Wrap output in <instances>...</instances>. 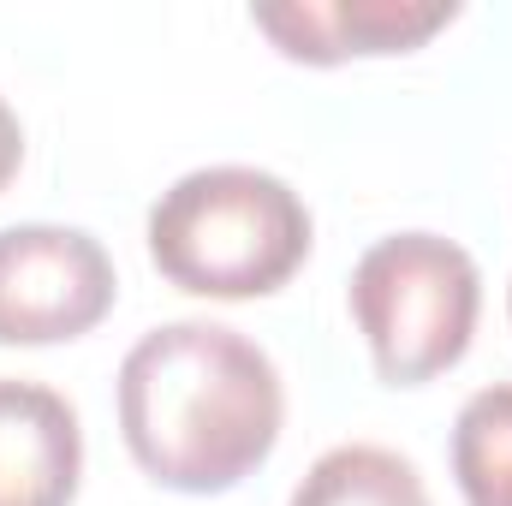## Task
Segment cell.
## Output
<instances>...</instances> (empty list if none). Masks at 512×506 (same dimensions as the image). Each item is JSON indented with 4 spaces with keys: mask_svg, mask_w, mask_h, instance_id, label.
Returning a JSON list of instances; mask_svg holds the SVG:
<instances>
[{
    "mask_svg": "<svg viewBox=\"0 0 512 506\" xmlns=\"http://www.w3.org/2000/svg\"><path fill=\"white\" fill-rule=\"evenodd\" d=\"M310 256L304 197L262 167H197L149 209V262L197 298H268Z\"/></svg>",
    "mask_w": 512,
    "mask_h": 506,
    "instance_id": "obj_2",
    "label": "cell"
},
{
    "mask_svg": "<svg viewBox=\"0 0 512 506\" xmlns=\"http://www.w3.org/2000/svg\"><path fill=\"white\" fill-rule=\"evenodd\" d=\"M507 316H512V286H507Z\"/></svg>",
    "mask_w": 512,
    "mask_h": 506,
    "instance_id": "obj_10",
    "label": "cell"
},
{
    "mask_svg": "<svg viewBox=\"0 0 512 506\" xmlns=\"http://www.w3.org/2000/svg\"><path fill=\"white\" fill-rule=\"evenodd\" d=\"M453 477L465 506H512V387H483L453 423Z\"/></svg>",
    "mask_w": 512,
    "mask_h": 506,
    "instance_id": "obj_8",
    "label": "cell"
},
{
    "mask_svg": "<svg viewBox=\"0 0 512 506\" xmlns=\"http://www.w3.org/2000/svg\"><path fill=\"white\" fill-rule=\"evenodd\" d=\"M18 161H24V126H18V114L6 108V96H0V185L18 173Z\"/></svg>",
    "mask_w": 512,
    "mask_h": 506,
    "instance_id": "obj_9",
    "label": "cell"
},
{
    "mask_svg": "<svg viewBox=\"0 0 512 506\" xmlns=\"http://www.w3.org/2000/svg\"><path fill=\"white\" fill-rule=\"evenodd\" d=\"M78 477V411L42 381L0 376V506H72Z\"/></svg>",
    "mask_w": 512,
    "mask_h": 506,
    "instance_id": "obj_6",
    "label": "cell"
},
{
    "mask_svg": "<svg viewBox=\"0 0 512 506\" xmlns=\"http://www.w3.org/2000/svg\"><path fill=\"white\" fill-rule=\"evenodd\" d=\"M459 18V0H274L251 6V24L280 54L334 66L346 54H405Z\"/></svg>",
    "mask_w": 512,
    "mask_h": 506,
    "instance_id": "obj_5",
    "label": "cell"
},
{
    "mask_svg": "<svg viewBox=\"0 0 512 506\" xmlns=\"http://www.w3.org/2000/svg\"><path fill=\"white\" fill-rule=\"evenodd\" d=\"M483 310V274L465 245L441 233L376 239L352 268V316L376 358V376L393 387L453 370L471 352Z\"/></svg>",
    "mask_w": 512,
    "mask_h": 506,
    "instance_id": "obj_3",
    "label": "cell"
},
{
    "mask_svg": "<svg viewBox=\"0 0 512 506\" xmlns=\"http://www.w3.org/2000/svg\"><path fill=\"white\" fill-rule=\"evenodd\" d=\"M114 256L84 227H0V346H54L114 310Z\"/></svg>",
    "mask_w": 512,
    "mask_h": 506,
    "instance_id": "obj_4",
    "label": "cell"
},
{
    "mask_svg": "<svg viewBox=\"0 0 512 506\" xmlns=\"http://www.w3.org/2000/svg\"><path fill=\"white\" fill-rule=\"evenodd\" d=\"M120 435L143 477L179 495H227L280 441L274 358L227 322H161L120 364Z\"/></svg>",
    "mask_w": 512,
    "mask_h": 506,
    "instance_id": "obj_1",
    "label": "cell"
},
{
    "mask_svg": "<svg viewBox=\"0 0 512 506\" xmlns=\"http://www.w3.org/2000/svg\"><path fill=\"white\" fill-rule=\"evenodd\" d=\"M286 506H429V489L411 459L352 441V447H328Z\"/></svg>",
    "mask_w": 512,
    "mask_h": 506,
    "instance_id": "obj_7",
    "label": "cell"
}]
</instances>
